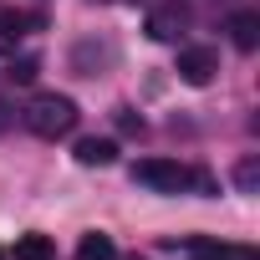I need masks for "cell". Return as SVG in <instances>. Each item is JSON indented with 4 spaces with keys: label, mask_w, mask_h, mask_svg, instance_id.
Segmentation results:
<instances>
[{
    "label": "cell",
    "mask_w": 260,
    "mask_h": 260,
    "mask_svg": "<svg viewBox=\"0 0 260 260\" xmlns=\"http://www.w3.org/2000/svg\"><path fill=\"white\" fill-rule=\"evenodd\" d=\"M26 127H31L36 138H67L72 127H77V102L72 97H56V92H41L26 107Z\"/></svg>",
    "instance_id": "1"
},
{
    "label": "cell",
    "mask_w": 260,
    "mask_h": 260,
    "mask_svg": "<svg viewBox=\"0 0 260 260\" xmlns=\"http://www.w3.org/2000/svg\"><path fill=\"white\" fill-rule=\"evenodd\" d=\"M133 184L158 189V194H179V189L194 184V169H184V164H174V158H138V164H133Z\"/></svg>",
    "instance_id": "2"
},
{
    "label": "cell",
    "mask_w": 260,
    "mask_h": 260,
    "mask_svg": "<svg viewBox=\"0 0 260 260\" xmlns=\"http://www.w3.org/2000/svg\"><path fill=\"white\" fill-rule=\"evenodd\" d=\"M189 31V6H184V0H164V6L148 16V36L153 41H179Z\"/></svg>",
    "instance_id": "3"
},
{
    "label": "cell",
    "mask_w": 260,
    "mask_h": 260,
    "mask_svg": "<svg viewBox=\"0 0 260 260\" xmlns=\"http://www.w3.org/2000/svg\"><path fill=\"white\" fill-rule=\"evenodd\" d=\"M214 72H219V56H214L209 46H189V51H179V77H184L189 87H204Z\"/></svg>",
    "instance_id": "4"
},
{
    "label": "cell",
    "mask_w": 260,
    "mask_h": 260,
    "mask_svg": "<svg viewBox=\"0 0 260 260\" xmlns=\"http://www.w3.org/2000/svg\"><path fill=\"white\" fill-rule=\"evenodd\" d=\"M107 61H112V46L107 41H77V51H72V72L77 77H97Z\"/></svg>",
    "instance_id": "5"
},
{
    "label": "cell",
    "mask_w": 260,
    "mask_h": 260,
    "mask_svg": "<svg viewBox=\"0 0 260 260\" xmlns=\"http://www.w3.org/2000/svg\"><path fill=\"white\" fill-rule=\"evenodd\" d=\"M230 36H235L240 51H255V46H260V16H255V11H235V16H230Z\"/></svg>",
    "instance_id": "6"
},
{
    "label": "cell",
    "mask_w": 260,
    "mask_h": 260,
    "mask_svg": "<svg viewBox=\"0 0 260 260\" xmlns=\"http://www.w3.org/2000/svg\"><path fill=\"white\" fill-rule=\"evenodd\" d=\"M112 158H117L112 138H82L77 143V164H87V169H107Z\"/></svg>",
    "instance_id": "7"
},
{
    "label": "cell",
    "mask_w": 260,
    "mask_h": 260,
    "mask_svg": "<svg viewBox=\"0 0 260 260\" xmlns=\"http://www.w3.org/2000/svg\"><path fill=\"white\" fill-rule=\"evenodd\" d=\"M56 255V245L46 240V235H26V240H16V260H51Z\"/></svg>",
    "instance_id": "8"
},
{
    "label": "cell",
    "mask_w": 260,
    "mask_h": 260,
    "mask_svg": "<svg viewBox=\"0 0 260 260\" xmlns=\"http://www.w3.org/2000/svg\"><path fill=\"white\" fill-rule=\"evenodd\" d=\"M112 255H117V250H112V240H107V235H97V230H92V235H82V245H77V260H112Z\"/></svg>",
    "instance_id": "9"
},
{
    "label": "cell",
    "mask_w": 260,
    "mask_h": 260,
    "mask_svg": "<svg viewBox=\"0 0 260 260\" xmlns=\"http://www.w3.org/2000/svg\"><path fill=\"white\" fill-rule=\"evenodd\" d=\"M235 184H240V194H255V184H260V164L245 158V164L235 169Z\"/></svg>",
    "instance_id": "10"
},
{
    "label": "cell",
    "mask_w": 260,
    "mask_h": 260,
    "mask_svg": "<svg viewBox=\"0 0 260 260\" xmlns=\"http://www.w3.org/2000/svg\"><path fill=\"white\" fill-rule=\"evenodd\" d=\"M189 250H194V260H230V250L214 240H189Z\"/></svg>",
    "instance_id": "11"
},
{
    "label": "cell",
    "mask_w": 260,
    "mask_h": 260,
    "mask_svg": "<svg viewBox=\"0 0 260 260\" xmlns=\"http://www.w3.org/2000/svg\"><path fill=\"white\" fill-rule=\"evenodd\" d=\"M36 67H41L36 56H21V61H11V82H31V77H36Z\"/></svg>",
    "instance_id": "12"
},
{
    "label": "cell",
    "mask_w": 260,
    "mask_h": 260,
    "mask_svg": "<svg viewBox=\"0 0 260 260\" xmlns=\"http://www.w3.org/2000/svg\"><path fill=\"white\" fill-rule=\"evenodd\" d=\"M117 127H122V133H143V117H138L133 107H122V112H117Z\"/></svg>",
    "instance_id": "13"
},
{
    "label": "cell",
    "mask_w": 260,
    "mask_h": 260,
    "mask_svg": "<svg viewBox=\"0 0 260 260\" xmlns=\"http://www.w3.org/2000/svg\"><path fill=\"white\" fill-rule=\"evenodd\" d=\"M6 127H11V107H6V102H0V133H6Z\"/></svg>",
    "instance_id": "14"
},
{
    "label": "cell",
    "mask_w": 260,
    "mask_h": 260,
    "mask_svg": "<svg viewBox=\"0 0 260 260\" xmlns=\"http://www.w3.org/2000/svg\"><path fill=\"white\" fill-rule=\"evenodd\" d=\"M92 6H107V0H92Z\"/></svg>",
    "instance_id": "15"
},
{
    "label": "cell",
    "mask_w": 260,
    "mask_h": 260,
    "mask_svg": "<svg viewBox=\"0 0 260 260\" xmlns=\"http://www.w3.org/2000/svg\"><path fill=\"white\" fill-rule=\"evenodd\" d=\"M112 260H117V255H112ZM127 260H138V255H127Z\"/></svg>",
    "instance_id": "16"
},
{
    "label": "cell",
    "mask_w": 260,
    "mask_h": 260,
    "mask_svg": "<svg viewBox=\"0 0 260 260\" xmlns=\"http://www.w3.org/2000/svg\"><path fill=\"white\" fill-rule=\"evenodd\" d=\"M0 260H6V255H0Z\"/></svg>",
    "instance_id": "17"
}]
</instances>
